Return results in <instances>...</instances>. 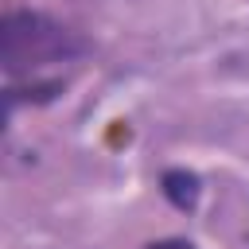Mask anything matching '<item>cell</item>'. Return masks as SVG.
I'll return each instance as SVG.
<instances>
[{
	"mask_svg": "<svg viewBox=\"0 0 249 249\" xmlns=\"http://www.w3.org/2000/svg\"><path fill=\"white\" fill-rule=\"evenodd\" d=\"M86 43L66 31L62 23H54L51 16L43 12H8L0 19V66L4 74L19 78V74H31L47 62H62V58H74Z\"/></svg>",
	"mask_w": 249,
	"mask_h": 249,
	"instance_id": "6da1fadb",
	"label": "cell"
},
{
	"mask_svg": "<svg viewBox=\"0 0 249 249\" xmlns=\"http://www.w3.org/2000/svg\"><path fill=\"white\" fill-rule=\"evenodd\" d=\"M160 191H163V198L175 210H195V202H198V175L187 171V167H171V171H163Z\"/></svg>",
	"mask_w": 249,
	"mask_h": 249,
	"instance_id": "7a4b0ae2",
	"label": "cell"
},
{
	"mask_svg": "<svg viewBox=\"0 0 249 249\" xmlns=\"http://www.w3.org/2000/svg\"><path fill=\"white\" fill-rule=\"evenodd\" d=\"M144 249H198V245L187 237H163V241H148Z\"/></svg>",
	"mask_w": 249,
	"mask_h": 249,
	"instance_id": "3957f363",
	"label": "cell"
}]
</instances>
